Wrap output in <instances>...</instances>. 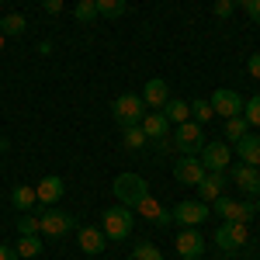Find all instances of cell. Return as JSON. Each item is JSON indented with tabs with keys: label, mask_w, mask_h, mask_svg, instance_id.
Returning <instances> with one entry per match:
<instances>
[{
	"label": "cell",
	"mask_w": 260,
	"mask_h": 260,
	"mask_svg": "<svg viewBox=\"0 0 260 260\" xmlns=\"http://www.w3.org/2000/svg\"><path fill=\"white\" fill-rule=\"evenodd\" d=\"M132 225H136V215H132V208H125V205H111V208H104V215H101V229H104V236L111 243H121L132 236Z\"/></svg>",
	"instance_id": "6da1fadb"
},
{
	"label": "cell",
	"mask_w": 260,
	"mask_h": 260,
	"mask_svg": "<svg viewBox=\"0 0 260 260\" xmlns=\"http://www.w3.org/2000/svg\"><path fill=\"white\" fill-rule=\"evenodd\" d=\"M111 187H115V198H118V205L132 208V212H136V205H139V201L149 194V184H146L139 174H118Z\"/></svg>",
	"instance_id": "7a4b0ae2"
},
{
	"label": "cell",
	"mask_w": 260,
	"mask_h": 260,
	"mask_svg": "<svg viewBox=\"0 0 260 260\" xmlns=\"http://www.w3.org/2000/svg\"><path fill=\"white\" fill-rule=\"evenodd\" d=\"M246 243H250L246 222H219V229H215V246H219L222 253H240Z\"/></svg>",
	"instance_id": "3957f363"
},
{
	"label": "cell",
	"mask_w": 260,
	"mask_h": 260,
	"mask_svg": "<svg viewBox=\"0 0 260 260\" xmlns=\"http://www.w3.org/2000/svg\"><path fill=\"white\" fill-rule=\"evenodd\" d=\"M201 146H205L201 125L198 121H180L177 132H174V153H180V156H198Z\"/></svg>",
	"instance_id": "277c9868"
},
{
	"label": "cell",
	"mask_w": 260,
	"mask_h": 260,
	"mask_svg": "<svg viewBox=\"0 0 260 260\" xmlns=\"http://www.w3.org/2000/svg\"><path fill=\"white\" fill-rule=\"evenodd\" d=\"M142 115H146V101H142L139 94H121V98H115V104H111V118L118 121L121 128H125V125H139Z\"/></svg>",
	"instance_id": "5b68a950"
},
{
	"label": "cell",
	"mask_w": 260,
	"mask_h": 260,
	"mask_svg": "<svg viewBox=\"0 0 260 260\" xmlns=\"http://www.w3.org/2000/svg\"><path fill=\"white\" fill-rule=\"evenodd\" d=\"M198 160L205 163V170H212V174H225V167H229V160H233V146L229 142H205L198 153Z\"/></svg>",
	"instance_id": "8992f818"
},
{
	"label": "cell",
	"mask_w": 260,
	"mask_h": 260,
	"mask_svg": "<svg viewBox=\"0 0 260 260\" xmlns=\"http://www.w3.org/2000/svg\"><path fill=\"white\" fill-rule=\"evenodd\" d=\"M39 222H42V233L45 236H66L73 225H77V219L70 215V212H62V208H56V205H49V208H42L39 212Z\"/></svg>",
	"instance_id": "52a82bcc"
},
{
	"label": "cell",
	"mask_w": 260,
	"mask_h": 260,
	"mask_svg": "<svg viewBox=\"0 0 260 260\" xmlns=\"http://www.w3.org/2000/svg\"><path fill=\"white\" fill-rule=\"evenodd\" d=\"M170 215H174V222H180L184 229H194V225H201L205 219H212V208H208L205 201H180Z\"/></svg>",
	"instance_id": "ba28073f"
},
{
	"label": "cell",
	"mask_w": 260,
	"mask_h": 260,
	"mask_svg": "<svg viewBox=\"0 0 260 260\" xmlns=\"http://www.w3.org/2000/svg\"><path fill=\"white\" fill-rule=\"evenodd\" d=\"M212 111L215 115H222V118H236V115H243V94H236V90H229V87H219L215 94H212Z\"/></svg>",
	"instance_id": "9c48e42d"
},
{
	"label": "cell",
	"mask_w": 260,
	"mask_h": 260,
	"mask_svg": "<svg viewBox=\"0 0 260 260\" xmlns=\"http://www.w3.org/2000/svg\"><path fill=\"white\" fill-rule=\"evenodd\" d=\"M205 174H208V170H205V163H201L198 156H184V160L174 163V177H177L180 184H187V187H198Z\"/></svg>",
	"instance_id": "30bf717a"
},
{
	"label": "cell",
	"mask_w": 260,
	"mask_h": 260,
	"mask_svg": "<svg viewBox=\"0 0 260 260\" xmlns=\"http://www.w3.org/2000/svg\"><path fill=\"white\" fill-rule=\"evenodd\" d=\"M233 184L240 191H246L250 198H257L260 194V170L250 167V163H240V167H233Z\"/></svg>",
	"instance_id": "8fae6325"
},
{
	"label": "cell",
	"mask_w": 260,
	"mask_h": 260,
	"mask_svg": "<svg viewBox=\"0 0 260 260\" xmlns=\"http://www.w3.org/2000/svg\"><path fill=\"white\" fill-rule=\"evenodd\" d=\"M174 246H177V253H180L184 260H198L201 253H205V236H201L198 229H184Z\"/></svg>",
	"instance_id": "7c38bea8"
},
{
	"label": "cell",
	"mask_w": 260,
	"mask_h": 260,
	"mask_svg": "<svg viewBox=\"0 0 260 260\" xmlns=\"http://www.w3.org/2000/svg\"><path fill=\"white\" fill-rule=\"evenodd\" d=\"M77 243H80V250L87 257H98V253H104V246H108V236H104V229L83 225L80 233H77Z\"/></svg>",
	"instance_id": "4fadbf2b"
},
{
	"label": "cell",
	"mask_w": 260,
	"mask_h": 260,
	"mask_svg": "<svg viewBox=\"0 0 260 260\" xmlns=\"http://www.w3.org/2000/svg\"><path fill=\"white\" fill-rule=\"evenodd\" d=\"M136 212H139V215H146V219L153 222V225H163V229L174 222V215H170V212H167V208H163V205L153 198V194H146V198L136 205Z\"/></svg>",
	"instance_id": "5bb4252c"
},
{
	"label": "cell",
	"mask_w": 260,
	"mask_h": 260,
	"mask_svg": "<svg viewBox=\"0 0 260 260\" xmlns=\"http://www.w3.org/2000/svg\"><path fill=\"white\" fill-rule=\"evenodd\" d=\"M142 101H146V108H153V111H163V104L170 101L167 80H160V77L146 80V87H142Z\"/></svg>",
	"instance_id": "9a60e30c"
},
{
	"label": "cell",
	"mask_w": 260,
	"mask_h": 260,
	"mask_svg": "<svg viewBox=\"0 0 260 260\" xmlns=\"http://www.w3.org/2000/svg\"><path fill=\"white\" fill-rule=\"evenodd\" d=\"M62 191H66V184H62V177H56V174H49V177L39 180V187H35V194H39V201L49 208V205H56V201L62 198Z\"/></svg>",
	"instance_id": "2e32d148"
},
{
	"label": "cell",
	"mask_w": 260,
	"mask_h": 260,
	"mask_svg": "<svg viewBox=\"0 0 260 260\" xmlns=\"http://www.w3.org/2000/svg\"><path fill=\"white\" fill-rule=\"evenodd\" d=\"M142 132H146V139H163L167 132H170V121H167V115L163 111H149V115H142Z\"/></svg>",
	"instance_id": "e0dca14e"
},
{
	"label": "cell",
	"mask_w": 260,
	"mask_h": 260,
	"mask_svg": "<svg viewBox=\"0 0 260 260\" xmlns=\"http://www.w3.org/2000/svg\"><path fill=\"white\" fill-rule=\"evenodd\" d=\"M222 187H225V174H212V170H208L198 184V201H205V205L215 201L222 194Z\"/></svg>",
	"instance_id": "ac0fdd59"
},
{
	"label": "cell",
	"mask_w": 260,
	"mask_h": 260,
	"mask_svg": "<svg viewBox=\"0 0 260 260\" xmlns=\"http://www.w3.org/2000/svg\"><path fill=\"white\" fill-rule=\"evenodd\" d=\"M236 156H240L243 163H250V167H260V136H243L240 142H236Z\"/></svg>",
	"instance_id": "d6986e66"
},
{
	"label": "cell",
	"mask_w": 260,
	"mask_h": 260,
	"mask_svg": "<svg viewBox=\"0 0 260 260\" xmlns=\"http://www.w3.org/2000/svg\"><path fill=\"white\" fill-rule=\"evenodd\" d=\"M163 115H167V121H174V125H180V121H191V104L180 98H170L167 104H163Z\"/></svg>",
	"instance_id": "ffe728a7"
},
{
	"label": "cell",
	"mask_w": 260,
	"mask_h": 260,
	"mask_svg": "<svg viewBox=\"0 0 260 260\" xmlns=\"http://www.w3.org/2000/svg\"><path fill=\"white\" fill-rule=\"evenodd\" d=\"M35 201H39V194H35V187H28V184H18V187L11 191V205H14L18 212H31Z\"/></svg>",
	"instance_id": "44dd1931"
},
{
	"label": "cell",
	"mask_w": 260,
	"mask_h": 260,
	"mask_svg": "<svg viewBox=\"0 0 260 260\" xmlns=\"http://www.w3.org/2000/svg\"><path fill=\"white\" fill-rule=\"evenodd\" d=\"M24 28H28L24 14H4V18H0V35H4V39H18Z\"/></svg>",
	"instance_id": "7402d4cb"
},
{
	"label": "cell",
	"mask_w": 260,
	"mask_h": 260,
	"mask_svg": "<svg viewBox=\"0 0 260 260\" xmlns=\"http://www.w3.org/2000/svg\"><path fill=\"white\" fill-rule=\"evenodd\" d=\"M121 142H125V149H142L149 139H146L142 125H125V128H121Z\"/></svg>",
	"instance_id": "603a6c76"
},
{
	"label": "cell",
	"mask_w": 260,
	"mask_h": 260,
	"mask_svg": "<svg viewBox=\"0 0 260 260\" xmlns=\"http://www.w3.org/2000/svg\"><path fill=\"white\" fill-rule=\"evenodd\" d=\"M246 132H250V125H246V118H243V115L225 118V142H240Z\"/></svg>",
	"instance_id": "cb8c5ba5"
},
{
	"label": "cell",
	"mask_w": 260,
	"mask_h": 260,
	"mask_svg": "<svg viewBox=\"0 0 260 260\" xmlns=\"http://www.w3.org/2000/svg\"><path fill=\"white\" fill-rule=\"evenodd\" d=\"M14 250H18L21 260H31V257H39V253H42V240H39V236H21Z\"/></svg>",
	"instance_id": "d4e9b609"
},
{
	"label": "cell",
	"mask_w": 260,
	"mask_h": 260,
	"mask_svg": "<svg viewBox=\"0 0 260 260\" xmlns=\"http://www.w3.org/2000/svg\"><path fill=\"white\" fill-rule=\"evenodd\" d=\"M18 233H21V236H39V233H42L39 215H35V212H21V215H18Z\"/></svg>",
	"instance_id": "484cf974"
},
{
	"label": "cell",
	"mask_w": 260,
	"mask_h": 260,
	"mask_svg": "<svg viewBox=\"0 0 260 260\" xmlns=\"http://www.w3.org/2000/svg\"><path fill=\"white\" fill-rule=\"evenodd\" d=\"M212 212H215L222 222H233V219H236V201L225 198V194H219V198L212 201Z\"/></svg>",
	"instance_id": "4316f807"
},
{
	"label": "cell",
	"mask_w": 260,
	"mask_h": 260,
	"mask_svg": "<svg viewBox=\"0 0 260 260\" xmlns=\"http://www.w3.org/2000/svg\"><path fill=\"white\" fill-rule=\"evenodd\" d=\"M94 4H98V14L101 18H121V14H125V0H94Z\"/></svg>",
	"instance_id": "83f0119b"
},
{
	"label": "cell",
	"mask_w": 260,
	"mask_h": 260,
	"mask_svg": "<svg viewBox=\"0 0 260 260\" xmlns=\"http://www.w3.org/2000/svg\"><path fill=\"white\" fill-rule=\"evenodd\" d=\"M243 118H246V125H257L260 128V94H253L250 101H243Z\"/></svg>",
	"instance_id": "f1b7e54d"
},
{
	"label": "cell",
	"mask_w": 260,
	"mask_h": 260,
	"mask_svg": "<svg viewBox=\"0 0 260 260\" xmlns=\"http://www.w3.org/2000/svg\"><path fill=\"white\" fill-rule=\"evenodd\" d=\"M101 14H98V4H94V0H80V4H77V21H80V24H90V21H98Z\"/></svg>",
	"instance_id": "f546056e"
},
{
	"label": "cell",
	"mask_w": 260,
	"mask_h": 260,
	"mask_svg": "<svg viewBox=\"0 0 260 260\" xmlns=\"http://www.w3.org/2000/svg\"><path fill=\"white\" fill-rule=\"evenodd\" d=\"M132 257L136 260H163V253H160V246H153V243H136Z\"/></svg>",
	"instance_id": "4dcf8cb0"
},
{
	"label": "cell",
	"mask_w": 260,
	"mask_h": 260,
	"mask_svg": "<svg viewBox=\"0 0 260 260\" xmlns=\"http://www.w3.org/2000/svg\"><path fill=\"white\" fill-rule=\"evenodd\" d=\"M191 115H194V121H198V125H205L208 118H215L212 101H194V104H191Z\"/></svg>",
	"instance_id": "1f68e13d"
},
{
	"label": "cell",
	"mask_w": 260,
	"mask_h": 260,
	"mask_svg": "<svg viewBox=\"0 0 260 260\" xmlns=\"http://www.w3.org/2000/svg\"><path fill=\"white\" fill-rule=\"evenodd\" d=\"M253 215H257V205H253V198H250V201H236V219H233V222H250Z\"/></svg>",
	"instance_id": "d6a6232c"
},
{
	"label": "cell",
	"mask_w": 260,
	"mask_h": 260,
	"mask_svg": "<svg viewBox=\"0 0 260 260\" xmlns=\"http://www.w3.org/2000/svg\"><path fill=\"white\" fill-rule=\"evenodd\" d=\"M233 11H236V4H233V0H215V14H219V18H229Z\"/></svg>",
	"instance_id": "836d02e7"
},
{
	"label": "cell",
	"mask_w": 260,
	"mask_h": 260,
	"mask_svg": "<svg viewBox=\"0 0 260 260\" xmlns=\"http://www.w3.org/2000/svg\"><path fill=\"white\" fill-rule=\"evenodd\" d=\"M62 4H66V0H42V11H45V14H59Z\"/></svg>",
	"instance_id": "e575fe53"
},
{
	"label": "cell",
	"mask_w": 260,
	"mask_h": 260,
	"mask_svg": "<svg viewBox=\"0 0 260 260\" xmlns=\"http://www.w3.org/2000/svg\"><path fill=\"white\" fill-rule=\"evenodd\" d=\"M246 70H250V77H253V80H260V52H253V56H250Z\"/></svg>",
	"instance_id": "d590c367"
},
{
	"label": "cell",
	"mask_w": 260,
	"mask_h": 260,
	"mask_svg": "<svg viewBox=\"0 0 260 260\" xmlns=\"http://www.w3.org/2000/svg\"><path fill=\"white\" fill-rule=\"evenodd\" d=\"M246 14H250V21L260 24V0H250V4H246Z\"/></svg>",
	"instance_id": "8d00e7d4"
},
{
	"label": "cell",
	"mask_w": 260,
	"mask_h": 260,
	"mask_svg": "<svg viewBox=\"0 0 260 260\" xmlns=\"http://www.w3.org/2000/svg\"><path fill=\"white\" fill-rule=\"evenodd\" d=\"M0 260H21V257H18L14 246H4V243H0Z\"/></svg>",
	"instance_id": "74e56055"
},
{
	"label": "cell",
	"mask_w": 260,
	"mask_h": 260,
	"mask_svg": "<svg viewBox=\"0 0 260 260\" xmlns=\"http://www.w3.org/2000/svg\"><path fill=\"white\" fill-rule=\"evenodd\" d=\"M233 4H236V7H246V4H250V0H233Z\"/></svg>",
	"instance_id": "f35d334b"
},
{
	"label": "cell",
	"mask_w": 260,
	"mask_h": 260,
	"mask_svg": "<svg viewBox=\"0 0 260 260\" xmlns=\"http://www.w3.org/2000/svg\"><path fill=\"white\" fill-rule=\"evenodd\" d=\"M253 205H257V215H260V194H257V201H253Z\"/></svg>",
	"instance_id": "ab89813d"
},
{
	"label": "cell",
	"mask_w": 260,
	"mask_h": 260,
	"mask_svg": "<svg viewBox=\"0 0 260 260\" xmlns=\"http://www.w3.org/2000/svg\"><path fill=\"white\" fill-rule=\"evenodd\" d=\"M0 52H4V35H0Z\"/></svg>",
	"instance_id": "60d3db41"
},
{
	"label": "cell",
	"mask_w": 260,
	"mask_h": 260,
	"mask_svg": "<svg viewBox=\"0 0 260 260\" xmlns=\"http://www.w3.org/2000/svg\"><path fill=\"white\" fill-rule=\"evenodd\" d=\"M128 260H136V257H128Z\"/></svg>",
	"instance_id": "b9f144b4"
},
{
	"label": "cell",
	"mask_w": 260,
	"mask_h": 260,
	"mask_svg": "<svg viewBox=\"0 0 260 260\" xmlns=\"http://www.w3.org/2000/svg\"><path fill=\"white\" fill-rule=\"evenodd\" d=\"M77 4H80V0H77Z\"/></svg>",
	"instance_id": "7bdbcfd3"
},
{
	"label": "cell",
	"mask_w": 260,
	"mask_h": 260,
	"mask_svg": "<svg viewBox=\"0 0 260 260\" xmlns=\"http://www.w3.org/2000/svg\"><path fill=\"white\" fill-rule=\"evenodd\" d=\"M257 170H260V167H257Z\"/></svg>",
	"instance_id": "ee69618b"
}]
</instances>
